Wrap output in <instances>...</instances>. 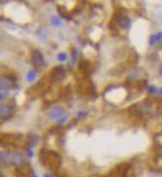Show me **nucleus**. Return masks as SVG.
Listing matches in <instances>:
<instances>
[{"instance_id": "nucleus-1", "label": "nucleus", "mask_w": 162, "mask_h": 177, "mask_svg": "<svg viewBox=\"0 0 162 177\" xmlns=\"http://www.w3.org/2000/svg\"><path fill=\"white\" fill-rule=\"evenodd\" d=\"M41 161L44 165H48L51 169H56L61 163V158L54 151H45L41 153Z\"/></svg>"}, {"instance_id": "nucleus-2", "label": "nucleus", "mask_w": 162, "mask_h": 177, "mask_svg": "<svg viewBox=\"0 0 162 177\" xmlns=\"http://www.w3.org/2000/svg\"><path fill=\"white\" fill-rule=\"evenodd\" d=\"M66 78V70L63 66H57L51 71V79L54 82H62Z\"/></svg>"}, {"instance_id": "nucleus-3", "label": "nucleus", "mask_w": 162, "mask_h": 177, "mask_svg": "<svg viewBox=\"0 0 162 177\" xmlns=\"http://www.w3.org/2000/svg\"><path fill=\"white\" fill-rule=\"evenodd\" d=\"M16 87V83L12 78L8 76H1L0 77V90H9Z\"/></svg>"}, {"instance_id": "nucleus-4", "label": "nucleus", "mask_w": 162, "mask_h": 177, "mask_svg": "<svg viewBox=\"0 0 162 177\" xmlns=\"http://www.w3.org/2000/svg\"><path fill=\"white\" fill-rule=\"evenodd\" d=\"M13 114V110L7 104H0V118L8 119Z\"/></svg>"}, {"instance_id": "nucleus-5", "label": "nucleus", "mask_w": 162, "mask_h": 177, "mask_svg": "<svg viewBox=\"0 0 162 177\" xmlns=\"http://www.w3.org/2000/svg\"><path fill=\"white\" fill-rule=\"evenodd\" d=\"M32 62L35 67L41 68L44 66V56L39 50H35L32 53Z\"/></svg>"}, {"instance_id": "nucleus-6", "label": "nucleus", "mask_w": 162, "mask_h": 177, "mask_svg": "<svg viewBox=\"0 0 162 177\" xmlns=\"http://www.w3.org/2000/svg\"><path fill=\"white\" fill-rule=\"evenodd\" d=\"M66 114L65 110L62 108V106H53L50 110H49V116L53 119H59L61 118L63 116Z\"/></svg>"}, {"instance_id": "nucleus-7", "label": "nucleus", "mask_w": 162, "mask_h": 177, "mask_svg": "<svg viewBox=\"0 0 162 177\" xmlns=\"http://www.w3.org/2000/svg\"><path fill=\"white\" fill-rule=\"evenodd\" d=\"M0 164L2 165L12 164V152L0 151Z\"/></svg>"}, {"instance_id": "nucleus-8", "label": "nucleus", "mask_w": 162, "mask_h": 177, "mask_svg": "<svg viewBox=\"0 0 162 177\" xmlns=\"http://www.w3.org/2000/svg\"><path fill=\"white\" fill-rule=\"evenodd\" d=\"M118 23L122 29H128L130 27V19L126 15H120L118 17Z\"/></svg>"}, {"instance_id": "nucleus-9", "label": "nucleus", "mask_w": 162, "mask_h": 177, "mask_svg": "<svg viewBox=\"0 0 162 177\" xmlns=\"http://www.w3.org/2000/svg\"><path fill=\"white\" fill-rule=\"evenodd\" d=\"M23 162H24V158L21 153H19V152H12V164L19 166Z\"/></svg>"}, {"instance_id": "nucleus-10", "label": "nucleus", "mask_w": 162, "mask_h": 177, "mask_svg": "<svg viewBox=\"0 0 162 177\" xmlns=\"http://www.w3.org/2000/svg\"><path fill=\"white\" fill-rule=\"evenodd\" d=\"M39 136L38 135H35V134H31L28 136V144L30 146H36L37 144L39 143Z\"/></svg>"}, {"instance_id": "nucleus-11", "label": "nucleus", "mask_w": 162, "mask_h": 177, "mask_svg": "<svg viewBox=\"0 0 162 177\" xmlns=\"http://www.w3.org/2000/svg\"><path fill=\"white\" fill-rule=\"evenodd\" d=\"M161 39H162V32H158V33H156V34H154V35H151L150 39H149V44L154 45L155 43L158 42V41H160Z\"/></svg>"}, {"instance_id": "nucleus-12", "label": "nucleus", "mask_w": 162, "mask_h": 177, "mask_svg": "<svg viewBox=\"0 0 162 177\" xmlns=\"http://www.w3.org/2000/svg\"><path fill=\"white\" fill-rule=\"evenodd\" d=\"M35 78H36V73H35V71H29L27 73V80L29 82L34 81Z\"/></svg>"}, {"instance_id": "nucleus-13", "label": "nucleus", "mask_w": 162, "mask_h": 177, "mask_svg": "<svg viewBox=\"0 0 162 177\" xmlns=\"http://www.w3.org/2000/svg\"><path fill=\"white\" fill-rule=\"evenodd\" d=\"M58 60L61 62H64L67 60V55L65 54V53H60V54L58 55Z\"/></svg>"}, {"instance_id": "nucleus-14", "label": "nucleus", "mask_w": 162, "mask_h": 177, "mask_svg": "<svg viewBox=\"0 0 162 177\" xmlns=\"http://www.w3.org/2000/svg\"><path fill=\"white\" fill-rule=\"evenodd\" d=\"M8 96V92L7 90H0V100H3V98H7Z\"/></svg>"}, {"instance_id": "nucleus-15", "label": "nucleus", "mask_w": 162, "mask_h": 177, "mask_svg": "<svg viewBox=\"0 0 162 177\" xmlns=\"http://www.w3.org/2000/svg\"><path fill=\"white\" fill-rule=\"evenodd\" d=\"M52 23L54 24L55 26H59V25L61 24V21H60V19H59V18L53 17V18H52Z\"/></svg>"}, {"instance_id": "nucleus-16", "label": "nucleus", "mask_w": 162, "mask_h": 177, "mask_svg": "<svg viewBox=\"0 0 162 177\" xmlns=\"http://www.w3.org/2000/svg\"><path fill=\"white\" fill-rule=\"evenodd\" d=\"M67 119H68V114H65V116H62V118H59V119H58V122H59V123H60V124H62V123H64V122H65V121H66V120H67Z\"/></svg>"}, {"instance_id": "nucleus-17", "label": "nucleus", "mask_w": 162, "mask_h": 177, "mask_svg": "<svg viewBox=\"0 0 162 177\" xmlns=\"http://www.w3.org/2000/svg\"><path fill=\"white\" fill-rule=\"evenodd\" d=\"M148 92H156V90L154 88V87H149Z\"/></svg>"}, {"instance_id": "nucleus-18", "label": "nucleus", "mask_w": 162, "mask_h": 177, "mask_svg": "<svg viewBox=\"0 0 162 177\" xmlns=\"http://www.w3.org/2000/svg\"><path fill=\"white\" fill-rule=\"evenodd\" d=\"M86 114H87V112H80L78 116H85Z\"/></svg>"}, {"instance_id": "nucleus-19", "label": "nucleus", "mask_w": 162, "mask_h": 177, "mask_svg": "<svg viewBox=\"0 0 162 177\" xmlns=\"http://www.w3.org/2000/svg\"><path fill=\"white\" fill-rule=\"evenodd\" d=\"M44 177H53L52 175H50V174H45Z\"/></svg>"}, {"instance_id": "nucleus-20", "label": "nucleus", "mask_w": 162, "mask_h": 177, "mask_svg": "<svg viewBox=\"0 0 162 177\" xmlns=\"http://www.w3.org/2000/svg\"><path fill=\"white\" fill-rule=\"evenodd\" d=\"M0 177H4V175H3V174H2V172H1V171H0Z\"/></svg>"}, {"instance_id": "nucleus-21", "label": "nucleus", "mask_w": 162, "mask_h": 177, "mask_svg": "<svg viewBox=\"0 0 162 177\" xmlns=\"http://www.w3.org/2000/svg\"><path fill=\"white\" fill-rule=\"evenodd\" d=\"M159 92H160V94H162V88H160V90H159Z\"/></svg>"}, {"instance_id": "nucleus-22", "label": "nucleus", "mask_w": 162, "mask_h": 177, "mask_svg": "<svg viewBox=\"0 0 162 177\" xmlns=\"http://www.w3.org/2000/svg\"><path fill=\"white\" fill-rule=\"evenodd\" d=\"M31 177H37V175H35V174H32V176Z\"/></svg>"}, {"instance_id": "nucleus-23", "label": "nucleus", "mask_w": 162, "mask_h": 177, "mask_svg": "<svg viewBox=\"0 0 162 177\" xmlns=\"http://www.w3.org/2000/svg\"><path fill=\"white\" fill-rule=\"evenodd\" d=\"M160 74H161V76H162V67H161V69H160Z\"/></svg>"}, {"instance_id": "nucleus-24", "label": "nucleus", "mask_w": 162, "mask_h": 177, "mask_svg": "<svg viewBox=\"0 0 162 177\" xmlns=\"http://www.w3.org/2000/svg\"><path fill=\"white\" fill-rule=\"evenodd\" d=\"M161 49H162V45H161Z\"/></svg>"}]
</instances>
